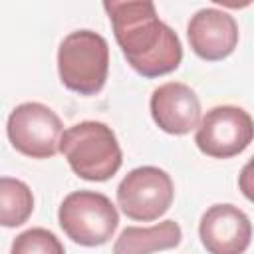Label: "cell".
I'll return each instance as SVG.
<instances>
[{
	"label": "cell",
	"instance_id": "6da1fadb",
	"mask_svg": "<svg viewBox=\"0 0 254 254\" xmlns=\"http://www.w3.org/2000/svg\"><path fill=\"white\" fill-rule=\"evenodd\" d=\"M117 46L127 64L143 77H161L183 62V46L177 32L167 26L149 0L103 2Z\"/></svg>",
	"mask_w": 254,
	"mask_h": 254
},
{
	"label": "cell",
	"instance_id": "7a4b0ae2",
	"mask_svg": "<svg viewBox=\"0 0 254 254\" xmlns=\"http://www.w3.org/2000/svg\"><path fill=\"white\" fill-rule=\"evenodd\" d=\"M60 153L79 179L93 183L109 181L123 163L113 129L101 121H81L67 127L60 139Z\"/></svg>",
	"mask_w": 254,
	"mask_h": 254
},
{
	"label": "cell",
	"instance_id": "3957f363",
	"mask_svg": "<svg viewBox=\"0 0 254 254\" xmlns=\"http://www.w3.org/2000/svg\"><path fill=\"white\" fill-rule=\"evenodd\" d=\"M60 81L79 95H97L109 73V44L93 30L67 34L58 50Z\"/></svg>",
	"mask_w": 254,
	"mask_h": 254
},
{
	"label": "cell",
	"instance_id": "277c9868",
	"mask_svg": "<svg viewBox=\"0 0 254 254\" xmlns=\"http://www.w3.org/2000/svg\"><path fill=\"white\" fill-rule=\"evenodd\" d=\"M58 222L69 240L93 248L113 238L119 226V212L111 198L101 192L73 190L58 208Z\"/></svg>",
	"mask_w": 254,
	"mask_h": 254
},
{
	"label": "cell",
	"instance_id": "5b68a950",
	"mask_svg": "<svg viewBox=\"0 0 254 254\" xmlns=\"http://www.w3.org/2000/svg\"><path fill=\"white\" fill-rule=\"evenodd\" d=\"M175 198V185L167 171L145 165L129 171L117 187V204L131 220L151 222L163 216Z\"/></svg>",
	"mask_w": 254,
	"mask_h": 254
},
{
	"label": "cell",
	"instance_id": "8992f818",
	"mask_svg": "<svg viewBox=\"0 0 254 254\" xmlns=\"http://www.w3.org/2000/svg\"><path fill=\"white\" fill-rule=\"evenodd\" d=\"M6 133L18 153L32 159H50L60 151L64 125L58 113L48 105L26 101L12 109Z\"/></svg>",
	"mask_w": 254,
	"mask_h": 254
},
{
	"label": "cell",
	"instance_id": "52a82bcc",
	"mask_svg": "<svg viewBox=\"0 0 254 254\" xmlns=\"http://www.w3.org/2000/svg\"><path fill=\"white\" fill-rule=\"evenodd\" d=\"M254 141V119L236 105H216L208 109L194 133L200 153L212 159L240 155Z\"/></svg>",
	"mask_w": 254,
	"mask_h": 254
},
{
	"label": "cell",
	"instance_id": "ba28073f",
	"mask_svg": "<svg viewBox=\"0 0 254 254\" xmlns=\"http://www.w3.org/2000/svg\"><path fill=\"white\" fill-rule=\"evenodd\" d=\"M198 236L208 254H244L252 242V222L234 204H212L200 216Z\"/></svg>",
	"mask_w": 254,
	"mask_h": 254
},
{
	"label": "cell",
	"instance_id": "9c48e42d",
	"mask_svg": "<svg viewBox=\"0 0 254 254\" xmlns=\"http://www.w3.org/2000/svg\"><path fill=\"white\" fill-rule=\"evenodd\" d=\"M238 24L234 16L218 8H202L190 16L187 24V38L190 50L206 62L228 58L238 46Z\"/></svg>",
	"mask_w": 254,
	"mask_h": 254
},
{
	"label": "cell",
	"instance_id": "30bf717a",
	"mask_svg": "<svg viewBox=\"0 0 254 254\" xmlns=\"http://www.w3.org/2000/svg\"><path fill=\"white\" fill-rule=\"evenodd\" d=\"M151 117L169 135H187L200 123V99L192 87L181 81L159 85L149 101Z\"/></svg>",
	"mask_w": 254,
	"mask_h": 254
},
{
	"label": "cell",
	"instance_id": "8fae6325",
	"mask_svg": "<svg viewBox=\"0 0 254 254\" xmlns=\"http://www.w3.org/2000/svg\"><path fill=\"white\" fill-rule=\"evenodd\" d=\"M181 240H183V230L175 220H163L147 228L127 226L117 236L113 244V254H153V252L177 248Z\"/></svg>",
	"mask_w": 254,
	"mask_h": 254
},
{
	"label": "cell",
	"instance_id": "7c38bea8",
	"mask_svg": "<svg viewBox=\"0 0 254 254\" xmlns=\"http://www.w3.org/2000/svg\"><path fill=\"white\" fill-rule=\"evenodd\" d=\"M34 212V194L30 187L14 177L0 179V224L6 228L22 226Z\"/></svg>",
	"mask_w": 254,
	"mask_h": 254
},
{
	"label": "cell",
	"instance_id": "4fadbf2b",
	"mask_svg": "<svg viewBox=\"0 0 254 254\" xmlns=\"http://www.w3.org/2000/svg\"><path fill=\"white\" fill-rule=\"evenodd\" d=\"M10 254H65V248L48 228H28L12 240Z\"/></svg>",
	"mask_w": 254,
	"mask_h": 254
},
{
	"label": "cell",
	"instance_id": "5bb4252c",
	"mask_svg": "<svg viewBox=\"0 0 254 254\" xmlns=\"http://www.w3.org/2000/svg\"><path fill=\"white\" fill-rule=\"evenodd\" d=\"M238 189L250 202H254V155L238 175Z\"/></svg>",
	"mask_w": 254,
	"mask_h": 254
}]
</instances>
